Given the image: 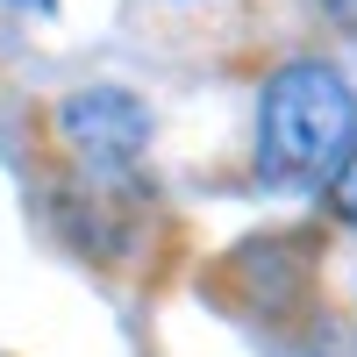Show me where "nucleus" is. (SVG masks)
I'll return each instance as SVG.
<instances>
[{
    "label": "nucleus",
    "instance_id": "4",
    "mask_svg": "<svg viewBox=\"0 0 357 357\" xmlns=\"http://www.w3.org/2000/svg\"><path fill=\"white\" fill-rule=\"evenodd\" d=\"M321 8H329V15L343 22V29H357V0H321Z\"/></svg>",
    "mask_w": 357,
    "mask_h": 357
},
{
    "label": "nucleus",
    "instance_id": "1",
    "mask_svg": "<svg viewBox=\"0 0 357 357\" xmlns=\"http://www.w3.org/2000/svg\"><path fill=\"white\" fill-rule=\"evenodd\" d=\"M357 151V93L336 65H301L272 72L257 100V158H264V178L272 186H329L343 178Z\"/></svg>",
    "mask_w": 357,
    "mask_h": 357
},
{
    "label": "nucleus",
    "instance_id": "2",
    "mask_svg": "<svg viewBox=\"0 0 357 357\" xmlns=\"http://www.w3.org/2000/svg\"><path fill=\"white\" fill-rule=\"evenodd\" d=\"M57 129H65V143L93 172H129L143 158V143H151V114H143V100L122 93V86H86V93L65 100Z\"/></svg>",
    "mask_w": 357,
    "mask_h": 357
},
{
    "label": "nucleus",
    "instance_id": "3",
    "mask_svg": "<svg viewBox=\"0 0 357 357\" xmlns=\"http://www.w3.org/2000/svg\"><path fill=\"white\" fill-rule=\"evenodd\" d=\"M336 207H343V222L357 229V151H350V165H343V178H336Z\"/></svg>",
    "mask_w": 357,
    "mask_h": 357
},
{
    "label": "nucleus",
    "instance_id": "5",
    "mask_svg": "<svg viewBox=\"0 0 357 357\" xmlns=\"http://www.w3.org/2000/svg\"><path fill=\"white\" fill-rule=\"evenodd\" d=\"M36 8H50V0H36Z\"/></svg>",
    "mask_w": 357,
    "mask_h": 357
}]
</instances>
